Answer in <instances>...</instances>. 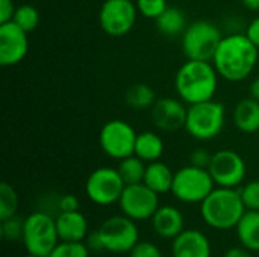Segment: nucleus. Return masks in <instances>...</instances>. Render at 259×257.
Returning a JSON list of instances; mask_svg holds the SVG:
<instances>
[{
	"label": "nucleus",
	"mask_w": 259,
	"mask_h": 257,
	"mask_svg": "<svg viewBox=\"0 0 259 257\" xmlns=\"http://www.w3.org/2000/svg\"><path fill=\"white\" fill-rule=\"evenodd\" d=\"M259 48L244 33L223 36L212 58V64L220 77L229 82L247 79L258 64Z\"/></svg>",
	"instance_id": "1"
},
{
	"label": "nucleus",
	"mask_w": 259,
	"mask_h": 257,
	"mask_svg": "<svg viewBox=\"0 0 259 257\" xmlns=\"http://www.w3.org/2000/svg\"><path fill=\"white\" fill-rule=\"evenodd\" d=\"M175 86L188 105L212 100L219 88V73L212 62L188 59L176 73Z\"/></svg>",
	"instance_id": "2"
},
{
	"label": "nucleus",
	"mask_w": 259,
	"mask_h": 257,
	"mask_svg": "<svg viewBox=\"0 0 259 257\" xmlns=\"http://www.w3.org/2000/svg\"><path fill=\"white\" fill-rule=\"evenodd\" d=\"M246 211L237 188H214V191L200 203L203 221L215 230L235 229Z\"/></svg>",
	"instance_id": "3"
},
{
	"label": "nucleus",
	"mask_w": 259,
	"mask_h": 257,
	"mask_svg": "<svg viewBox=\"0 0 259 257\" xmlns=\"http://www.w3.org/2000/svg\"><path fill=\"white\" fill-rule=\"evenodd\" d=\"M226 123V108L217 100H206L190 105L187 112L185 130L199 141L217 138Z\"/></svg>",
	"instance_id": "4"
},
{
	"label": "nucleus",
	"mask_w": 259,
	"mask_h": 257,
	"mask_svg": "<svg viewBox=\"0 0 259 257\" xmlns=\"http://www.w3.org/2000/svg\"><path fill=\"white\" fill-rule=\"evenodd\" d=\"M222 38V32L214 23L206 20L194 21L188 24L182 33L184 55L187 59L212 62Z\"/></svg>",
	"instance_id": "5"
},
{
	"label": "nucleus",
	"mask_w": 259,
	"mask_h": 257,
	"mask_svg": "<svg viewBox=\"0 0 259 257\" xmlns=\"http://www.w3.org/2000/svg\"><path fill=\"white\" fill-rule=\"evenodd\" d=\"M23 244L27 253L47 257L59 242L56 220L46 212H33L24 220Z\"/></svg>",
	"instance_id": "6"
},
{
	"label": "nucleus",
	"mask_w": 259,
	"mask_h": 257,
	"mask_svg": "<svg viewBox=\"0 0 259 257\" xmlns=\"http://www.w3.org/2000/svg\"><path fill=\"white\" fill-rule=\"evenodd\" d=\"M214 179L208 168L187 165L175 173L171 194L182 203H202L214 191Z\"/></svg>",
	"instance_id": "7"
},
{
	"label": "nucleus",
	"mask_w": 259,
	"mask_h": 257,
	"mask_svg": "<svg viewBox=\"0 0 259 257\" xmlns=\"http://www.w3.org/2000/svg\"><path fill=\"white\" fill-rule=\"evenodd\" d=\"M105 251L115 254L131 253L140 242V230L134 220L126 215H117L105 220L97 230Z\"/></svg>",
	"instance_id": "8"
},
{
	"label": "nucleus",
	"mask_w": 259,
	"mask_h": 257,
	"mask_svg": "<svg viewBox=\"0 0 259 257\" xmlns=\"http://www.w3.org/2000/svg\"><path fill=\"white\" fill-rule=\"evenodd\" d=\"M126 188L118 170L102 167L94 170L85 183V192L88 198L99 206H109L118 203L123 191Z\"/></svg>",
	"instance_id": "9"
},
{
	"label": "nucleus",
	"mask_w": 259,
	"mask_h": 257,
	"mask_svg": "<svg viewBox=\"0 0 259 257\" xmlns=\"http://www.w3.org/2000/svg\"><path fill=\"white\" fill-rule=\"evenodd\" d=\"M137 135L138 133L129 123L123 120H111L102 127L99 142L105 155L121 161L135 155Z\"/></svg>",
	"instance_id": "10"
},
{
	"label": "nucleus",
	"mask_w": 259,
	"mask_h": 257,
	"mask_svg": "<svg viewBox=\"0 0 259 257\" xmlns=\"http://www.w3.org/2000/svg\"><path fill=\"white\" fill-rule=\"evenodd\" d=\"M118 204L123 215L134 221L152 220L159 208V194H156L143 182L126 185Z\"/></svg>",
	"instance_id": "11"
},
{
	"label": "nucleus",
	"mask_w": 259,
	"mask_h": 257,
	"mask_svg": "<svg viewBox=\"0 0 259 257\" xmlns=\"http://www.w3.org/2000/svg\"><path fill=\"white\" fill-rule=\"evenodd\" d=\"M137 15L138 9L132 0H105L99 12V23L109 36H123L134 29Z\"/></svg>",
	"instance_id": "12"
},
{
	"label": "nucleus",
	"mask_w": 259,
	"mask_h": 257,
	"mask_svg": "<svg viewBox=\"0 0 259 257\" xmlns=\"http://www.w3.org/2000/svg\"><path fill=\"white\" fill-rule=\"evenodd\" d=\"M208 171L215 185L222 188H237L246 177V162L234 150H219L212 155Z\"/></svg>",
	"instance_id": "13"
},
{
	"label": "nucleus",
	"mask_w": 259,
	"mask_h": 257,
	"mask_svg": "<svg viewBox=\"0 0 259 257\" xmlns=\"http://www.w3.org/2000/svg\"><path fill=\"white\" fill-rule=\"evenodd\" d=\"M29 52L27 32L14 21L0 24V65L12 67L20 64Z\"/></svg>",
	"instance_id": "14"
},
{
	"label": "nucleus",
	"mask_w": 259,
	"mask_h": 257,
	"mask_svg": "<svg viewBox=\"0 0 259 257\" xmlns=\"http://www.w3.org/2000/svg\"><path fill=\"white\" fill-rule=\"evenodd\" d=\"M152 109V121L162 132H176L185 129L188 108L178 98L162 97L155 101Z\"/></svg>",
	"instance_id": "15"
},
{
	"label": "nucleus",
	"mask_w": 259,
	"mask_h": 257,
	"mask_svg": "<svg viewBox=\"0 0 259 257\" xmlns=\"http://www.w3.org/2000/svg\"><path fill=\"white\" fill-rule=\"evenodd\" d=\"M171 253L173 257H211L212 248L205 233L188 229L173 239Z\"/></svg>",
	"instance_id": "16"
},
{
	"label": "nucleus",
	"mask_w": 259,
	"mask_h": 257,
	"mask_svg": "<svg viewBox=\"0 0 259 257\" xmlns=\"http://www.w3.org/2000/svg\"><path fill=\"white\" fill-rule=\"evenodd\" d=\"M184 215L175 206H159L152 217V227L155 233L162 239H175L184 229Z\"/></svg>",
	"instance_id": "17"
},
{
	"label": "nucleus",
	"mask_w": 259,
	"mask_h": 257,
	"mask_svg": "<svg viewBox=\"0 0 259 257\" xmlns=\"http://www.w3.org/2000/svg\"><path fill=\"white\" fill-rule=\"evenodd\" d=\"M59 241L83 242L88 236V221L79 212H61L56 218Z\"/></svg>",
	"instance_id": "18"
},
{
	"label": "nucleus",
	"mask_w": 259,
	"mask_h": 257,
	"mask_svg": "<svg viewBox=\"0 0 259 257\" xmlns=\"http://www.w3.org/2000/svg\"><path fill=\"white\" fill-rule=\"evenodd\" d=\"M234 124L243 133L259 132V101L252 97L243 98L234 108Z\"/></svg>",
	"instance_id": "19"
},
{
	"label": "nucleus",
	"mask_w": 259,
	"mask_h": 257,
	"mask_svg": "<svg viewBox=\"0 0 259 257\" xmlns=\"http://www.w3.org/2000/svg\"><path fill=\"white\" fill-rule=\"evenodd\" d=\"M173 179H175V173L170 170V167L161 161H155L147 164L143 183H146L156 194H165L171 191Z\"/></svg>",
	"instance_id": "20"
},
{
	"label": "nucleus",
	"mask_w": 259,
	"mask_h": 257,
	"mask_svg": "<svg viewBox=\"0 0 259 257\" xmlns=\"http://www.w3.org/2000/svg\"><path fill=\"white\" fill-rule=\"evenodd\" d=\"M237 236L241 245L250 251H259V211H246L237 224Z\"/></svg>",
	"instance_id": "21"
},
{
	"label": "nucleus",
	"mask_w": 259,
	"mask_h": 257,
	"mask_svg": "<svg viewBox=\"0 0 259 257\" xmlns=\"http://www.w3.org/2000/svg\"><path fill=\"white\" fill-rule=\"evenodd\" d=\"M164 155V141L155 132H141L137 135L135 156L143 159L146 164L159 161Z\"/></svg>",
	"instance_id": "22"
},
{
	"label": "nucleus",
	"mask_w": 259,
	"mask_h": 257,
	"mask_svg": "<svg viewBox=\"0 0 259 257\" xmlns=\"http://www.w3.org/2000/svg\"><path fill=\"white\" fill-rule=\"evenodd\" d=\"M155 21H156V29L164 36L182 35L188 26L185 14L179 8H175V6H168Z\"/></svg>",
	"instance_id": "23"
},
{
	"label": "nucleus",
	"mask_w": 259,
	"mask_h": 257,
	"mask_svg": "<svg viewBox=\"0 0 259 257\" xmlns=\"http://www.w3.org/2000/svg\"><path fill=\"white\" fill-rule=\"evenodd\" d=\"M124 100H126V105L129 108L137 109V111H144V109L152 108L158 98H156V94L150 85L134 83L132 86L127 88Z\"/></svg>",
	"instance_id": "24"
},
{
	"label": "nucleus",
	"mask_w": 259,
	"mask_h": 257,
	"mask_svg": "<svg viewBox=\"0 0 259 257\" xmlns=\"http://www.w3.org/2000/svg\"><path fill=\"white\" fill-rule=\"evenodd\" d=\"M146 168H147L146 162L138 156L132 155L129 158L121 159L117 170L126 185H134V183H141L144 180Z\"/></svg>",
	"instance_id": "25"
},
{
	"label": "nucleus",
	"mask_w": 259,
	"mask_h": 257,
	"mask_svg": "<svg viewBox=\"0 0 259 257\" xmlns=\"http://www.w3.org/2000/svg\"><path fill=\"white\" fill-rule=\"evenodd\" d=\"M12 21L29 33V32H32V30H35L38 27V24H39V12L32 5H20L15 9Z\"/></svg>",
	"instance_id": "26"
},
{
	"label": "nucleus",
	"mask_w": 259,
	"mask_h": 257,
	"mask_svg": "<svg viewBox=\"0 0 259 257\" xmlns=\"http://www.w3.org/2000/svg\"><path fill=\"white\" fill-rule=\"evenodd\" d=\"M18 209V195L15 189L6 183H0V221L14 217Z\"/></svg>",
	"instance_id": "27"
},
{
	"label": "nucleus",
	"mask_w": 259,
	"mask_h": 257,
	"mask_svg": "<svg viewBox=\"0 0 259 257\" xmlns=\"http://www.w3.org/2000/svg\"><path fill=\"white\" fill-rule=\"evenodd\" d=\"M90 251L85 242L59 241L47 257H90Z\"/></svg>",
	"instance_id": "28"
},
{
	"label": "nucleus",
	"mask_w": 259,
	"mask_h": 257,
	"mask_svg": "<svg viewBox=\"0 0 259 257\" xmlns=\"http://www.w3.org/2000/svg\"><path fill=\"white\" fill-rule=\"evenodd\" d=\"M23 230H24V220L14 215L6 220H2L0 226V235L8 242H15L23 239Z\"/></svg>",
	"instance_id": "29"
},
{
	"label": "nucleus",
	"mask_w": 259,
	"mask_h": 257,
	"mask_svg": "<svg viewBox=\"0 0 259 257\" xmlns=\"http://www.w3.org/2000/svg\"><path fill=\"white\" fill-rule=\"evenodd\" d=\"M135 5H137L138 14L152 20H156L168 8L167 0H137Z\"/></svg>",
	"instance_id": "30"
},
{
	"label": "nucleus",
	"mask_w": 259,
	"mask_h": 257,
	"mask_svg": "<svg viewBox=\"0 0 259 257\" xmlns=\"http://www.w3.org/2000/svg\"><path fill=\"white\" fill-rule=\"evenodd\" d=\"M247 211H259V180H252L240 189Z\"/></svg>",
	"instance_id": "31"
},
{
	"label": "nucleus",
	"mask_w": 259,
	"mask_h": 257,
	"mask_svg": "<svg viewBox=\"0 0 259 257\" xmlns=\"http://www.w3.org/2000/svg\"><path fill=\"white\" fill-rule=\"evenodd\" d=\"M131 257H162V253L158 245L153 242H138L129 253Z\"/></svg>",
	"instance_id": "32"
},
{
	"label": "nucleus",
	"mask_w": 259,
	"mask_h": 257,
	"mask_svg": "<svg viewBox=\"0 0 259 257\" xmlns=\"http://www.w3.org/2000/svg\"><path fill=\"white\" fill-rule=\"evenodd\" d=\"M211 159H212V155L203 148H197V150L191 151V155H190V164L194 167H199V168H208L211 164Z\"/></svg>",
	"instance_id": "33"
},
{
	"label": "nucleus",
	"mask_w": 259,
	"mask_h": 257,
	"mask_svg": "<svg viewBox=\"0 0 259 257\" xmlns=\"http://www.w3.org/2000/svg\"><path fill=\"white\" fill-rule=\"evenodd\" d=\"M58 208L61 212H74V211H79V200L76 195H71V194H67V195H62L58 201Z\"/></svg>",
	"instance_id": "34"
},
{
	"label": "nucleus",
	"mask_w": 259,
	"mask_h": 257,
	"mask_svg": "<svg viewBox=\"0 0 259 257\" xmlns=\"http://www.w3.org/2000/svg\"><path fill=\"white\" fill-rule=\"evenodd\" d=\"M15 9L14 0H0V24L12 21Z\"/></svg>",
	"instance_id": "35"
},
{
	"label": "nucleus",
	"mask_w": 259,
	"mask_h": 257,
	"mask_svg": "<svg viewBox=\"0 0 259 257\" xmlns=\"http://www.w3.org/2000/svg\"><path fill=\"white\" fill-rule=\"evenodd\" d=\"M246 35H247V38H249V39H250V41L259 48V17L253 18V20L249 23L247 30H246Z\"/></svg>",
	"instance_id": "36"
},
{
	"label": "nucleus",
	"mask_w": 259,
	"mask_h": 257,
	"mask_svg": "<svg viewBox=\"0 0 259 257\" xmlns=\"http://www.w3.org/2000/svg\"><path fill=\"white\" fill-rule=\"evenodd\" d=\"M87 245H88V248L93 250V251H105L103 244H102V241H100V236H99L97 230L93 232L90 236H87Z\"/></svg>",
	"instance_id": "37"
},
{
	"label": "nucleus",
	"mask_w": 259,
	"mask_h": 257,
	"mask_svg": "<svg viewBox=\"0 0 259 257\" xmlns=\"http://www.w3.org/2000/svg\"><path fill=\"white\" fill-rule=\"evenodd\" d=\"M223 257H253L252 256V251L244 248V247H235V248H231L225 253Z\"/></svg>",
	"instance_id": "38"
},
{
	"label": "nucleus",
	"mask_w": 259,
	"mask_h": 257,
	"mask_svg": "<svg viewBox=\"0 0 259 257\" xmlns=\"http://www.w3.org/2000/svg\"><path fill=\"white\" fill-rule=\"evenodd\" d=\"M249 97H252L256 101H259V76L252 80V83L249 86Z\"/></svg>",
	"instance_id": "39"
},
{
	"label": "nucleus",
	"mask_w": 259,
	"mask_h": 257,
	"mask_svg": "<svg viewBox=\"0 0 259 257\" xmlns=\"http://www.w3.org/2000/svg\"><path fill=\"white\" fill-rule=\"evenodd\" d=\"M244 8L252 11V12H258L259 11V0H241Z\"/></svg>",
	"instance_id": "40"
},
{
	"label": "nucleus",
	"mask_w": 259,
	"mask_h": 257,
	"mask_svg": "<svg viewBox=\"0 0 259 257\" xmlns=\"http://www.w3.org/2000/svg\"><path fill=\"white\" fill-rule=\"evenodd\" d=\"M23 257H39V256H35V254H30V253H27L26 256H23Z\"/></svg>",
	"instance_id": "41"
}]
</instances>
